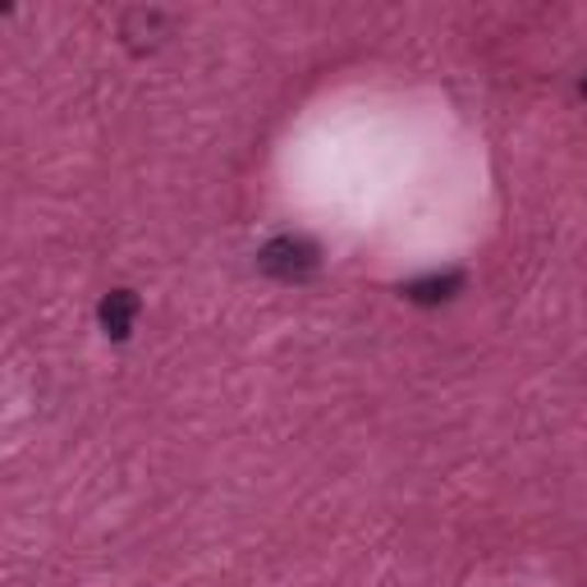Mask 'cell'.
<instances>
[{
    "mask_svg": "<svg viewBox=\"0 0 587 587\" xmlns=\"http://www.w3.org/2000/svg\"><path fill=\"white\" fill-rule=\"evenodd\" d=\"M317 262H321L317 244L303 239V235H280L258 252V267L275 280H308L317 271Z\"/></svg>",
    "mask_w": 587,
    "mask_h": 587,
    "instance_id": "obj_1",
    "label": "cell"
},
{
    "mask_svg": "<svg viewBox=\"0 0 587 587\" xmlns=\"http://www.w3.org/2000/svg\"><path fill=\"white\" fill-rule=\"evenodd\" d=\"M459 285H464V275L459 271H445V275H422V280H408L404 294L414 303H445L459 294Z\"/></svg>",
    "mask_w": 587,
    "mask_h": 587,
    "instance_id": "obj_3",
    "label": "cell"
},
{
    "mask_svg": "<svg viewBox=\"0 0 587 587\" xmlns=\"http://www.w3.org/2000/svg\"><path fill=\"white\" fill-rule=\"evenodd\" d=\"M97 317H101V330H106L111 340H129L134 317H138V298H134L129 290H115V294H106V298H101Z\"/></svg>",
    "mask_w": 587,
    "mask_h": 587,
    "instance_id": "obj_2",
    "label": "cell"
},
{
    "mask_svg": "<svg viewBox=\"0 0 587 587\" xmlns=\"http://www.w3.org/2000/svg\"><path fill=\"white\" fill-rule=\"evenodd\" d=\"M583 97H587V79H583Z\"/></svg>",
    "mask_w": 587,
    "mask_h": 587,
    "instance_id": "obj_4",
    "label": "cell"
}]
</instances>
